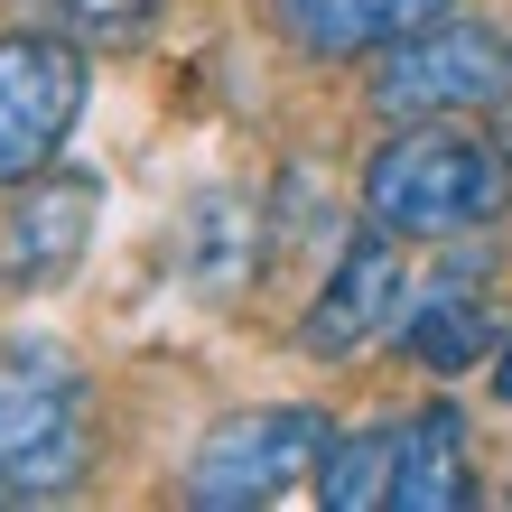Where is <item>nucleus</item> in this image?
I'll list each match as a JSON object with an SVG mask.
<instances>
[{"mask_svg": "<svg viewBox=\"0 0 512 512\" xmlns=\"http://www.w3.org/2000/svg\"><path fill=\"white\" fill-rule=\"evenodd\" d=\"M512 94V47L475 19H419L382 47L373 112L391 122H447V112H494Z\"/></svg>", "mask_w": 512, "mask_h": 512, "instance_id": "obj_3", "label": "nucleus"}, {"mask_svg": "<svg viewBox=\"0 0 512 512\" xmlns=\"http://www.w3.org/2000/svg\"><path fill=\"white\" fill-rule=\"evenodd\" d=\"M84 112V47L56 28H10L0 38V187L56 168Z\"/></svg>", "mask_w": 512, "mask_h": 512, "instance_id": "obj_5", "label": "nucleus"}, {"mask_svg": "<svg viewBox=\"0 0 512 512\" xmlns=\"http://www.w3.org/2000/svg\"><path fill=\"white\" fill-rule=\"evenodd\" d=\"M391 457H401V429L326 438V457H317V503H326V512H373V503H391Z\"/></svg>", "mask_w": 512, "mask_h": 512, "instance_id": "obj_11", "label": "nucleus"}, {"mask_svg": "<svg viewBox=\"0 0 512 512\" xmlns=\"http://www.w3.org/2000/svg\"><path fill=\"white\" fill-rule=\"evenodd\" d=\"M326 438L336 429H326L317 410H233V419H215V429L196 438L187 503H205V512H261V503H280L298 475H317Z\"/></svg>", "mask_w": 512, "mask_h": 512, "instance_id": "obj_4", "label": "nucleus"}, {"mask_svg": "<svg viewBox=\"0 0 512 512\" xmlns=\"http://www.w3.org/2000/svg\"><path fill=\"white\" fill-rule=\"evenodd\" d=\"M243 224H252L243 196H205L196 215H187V270H196V280H215V252H224V270L252 261V233Z\"/></svg>", "mask_w": 512, "mask_h": 512, "instance_id": "obj_12", "label": "nucleus"}, {"mask_svg": "<svg viewBox=\"0 0 512 512\" xmlns=\"http://www.w3.org/2000/svg\"><path fill=\"white\" fill-rule=\"evenodd\" d=\"M94 466V401L84 373L47 345H0V485L19 503L75 494Z\"/></svg>", "mask_w": 512, "mask_h": 512, "instance_id": "obj_2", "label": "nucleus"}, {"mask_svg": "<svg viewBox=\"0 0 512 512\" xmlns=\"http://www.w3.org/2000/svg\"><path fill=\"white\" fill-rule=\"evenodd\" d=\"M0 503H19V494H10V485H0Z\"/></svg>", "mask_w": 512, "mask_h": 512, "instance_id": "obj_15", "label": "nucleus"}, {"mask_svg": "<svg viewBox=\"0 0 512 512\" xmlns=\"http://www.w3.org/2000/svg\"><path fill=\"white\" fill-rule=\"evenodd\" d=\"M494 391H503V401H512V345H503V364H494Z\"/></svg>", "mask_w": 512, "mask_h": 512, "instance_id": "obj_14", "label": "nucleus"}, {"mask_svg": "<svg viewBox=\"0 0 512 512\" xmlns=\"http://www.w3.org/2000/svg\"><path fill=\"white\" fill-rule=\"evenodd\" d=\"M401 345H410V364H429V373H466L475 354L494 345V308H485L466 280H447V289H429V298L401 317Z\"/></svg>", "mask_w": 512, "mask_h": 512, "instance_id": "obj_10", "label": "nucleus"}, {"mask_svg": "<svg viewBox=\"0 0 512 512\" xmlns=\"http://www.w3.org/2000/svg\"><path fill=\"white\" fill-rule=\"evenodd\" d=\"M56 10H66L84 38H131V28L149 19V0H56Z\"/></svg>", "mask_w": 512, "mask_h": 512, "instance_id": "obj_13", "label": "nucleus"}, {"mask_svg": "<svg viewBox=\"0 0 512 512\" xmlns=\"http://www.w3.org/2000/svg\"><path fill=\"white\" fill-rule=\"evenodd\" d=\"M391 326H401V243L373 224L364 243H345V261L326 270L317 308L298 317V345H308L317 364H345V354H364Z\"/></svg>", "mask_w": 512, "mask_h": 512, "instance_id": "obj_7", "label": "nucleus"}, {"mask_svg": "<svg viewBox=\"0 0 512 512\" xmlns=\"http://www.w3.org/2000/svg\"><path fill=\"white\" fill-rule=\"evenodd\" d=\"M94 215H103V177H84V168L19 177V205H10V224H0V270H10L19 289L66 280L84 261V243H94Z\"/></svg>", "mask_w": 512, "mask_h": 512, "instance_id": "obj_6", "label": "nucleus"}, {"mask_svg": "<svg viewBox=\"0 0 512 512\" xmlns=\"http://www.w3.org/2000/svg\"><path fill=\"white\" fill-rule=\"evenodd\" d=\"M512 205V149L503 140H475V131H447V122H401L373 168H364V215L382 233H475Z\"/></svg>", "mask_w": 512, "mask_h": 512, "instance_id": "obj_1", "label": "nucleus"}, {"mask_svg": "<svg viewBox=\"0 0 512 512\" xmlns=\"http://www.w3.org/2000/svg\"><path fill=\"white\" fill-rule=\"evenodd\" d=\"M457 10V0H280V28L308 56H364V47H391L401 28Z\"/></svg>", "mask_w": 512, "mask_h": 512, "instance_id": "obj_9", "label": "nucleus"}, {"mask_svg": "<svg viewBox=\"0 0 512 512\" xmlns=\"http://www.w3.org/2000/svg\"><path fill=\"white\" fill-rule=\"evenodd\" d=\"M475 503V457H466V419L429 401L401 419V457H391V512H466Z\"/></svg>", "mask_w": 512, "mask_h": 512, "instance_id": "obj_8", "label": "nucleus"}]
</instances>
